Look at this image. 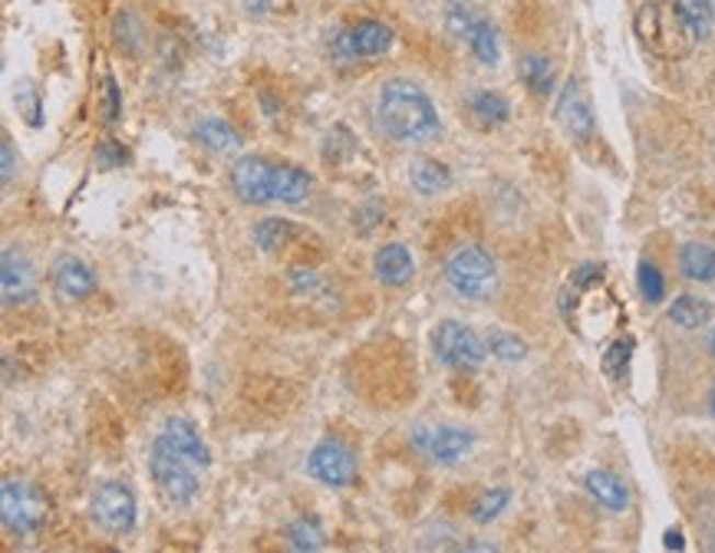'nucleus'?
<instances>
[{"mask_svg":"<svg viewBox=\"0 0 715 553\" xmlns=\"http://www.w3.org/2000/svg\"><path fill=\"white\" fill-rule=\"evenodd\" d=\"M175 454H182L189 464H195V468H208L212 464V451H208V445L202 441V435L195 431V425L192 422H185V418H169L166 425H162V435H159Z\"/></svg>","mask_w":715,"mask_h":553,"instance_id":"12","label":"nucleus"},{"mask_svg":"<svg viewBox=\"0 0 715 553\" xmlns=\"http://www.w3.org/2000/svg\"><path fill=\"white\" fill-rule=\"evenodd\" d=\"M557 123L574 139H587L593 133V113H590V106H587V100H583V93H580V87L574 80L564 87V93L557 100Z\"/></svg>","mask_w":715,"mask_h":553,"instance_id":"13","label":"nucleus"},{"mask_svg":"<svg viewBox=\"0 0 715 553\" xmlns=\"http://www.w3.org/2000/svg\"><path fill=\"white\" fill-rule=\"evenodd\" d=\"M682 546H685L682 533H679V530H669V533H666V550H682Z\"/></svg>","mask_w":715,"mask_h":553,"instance_id":"39","label":"nucleus"},{"mask_svg":"<svg viewBox=\"0 0 715 553\" xmlns=\"http://www.w3.org/2000/svg\"><path fill=\"white\" fill-rule=\"evenodd\" d=\"M0 290H4V303L18 307L37 297V277L24 254L4 251V267H0Z\"/></svg>","mask_w":715,"mask_h":553,"instance_id":"11","label":"nucleus"},{"mask_svg":"<svg viewBox=\"0 0 715 553\" xmlns=\"http://www.w3.org/2000/svg\"><path fill=\"white\" fill-rule=\"evenodd\" d=\"M518 77H521V83H524L534 96H551V90H554V67H551V60L541 57V54L521 57Z\"/></svg>","mask_w":715,"mask_h":553,"instance_id":"23","label":"nucleus"},{"mask_svg":"<svg viewBox=\"0 0 715 553\" xmlns=\"http://www.w3.org/2000/svg\"><path fill=\"white\" fill-rule=\"evenodd\" d=\"M472 431L465 428H455V425H442V428H432L429 435L419 438V445L439 461V464H455L468 448H472Z\"/></svg>","mask_w":715,"mask_h":553,"instance_id":"15","label":"nucleus"},{"mask_svg":"<svg viewBox=\"0 0 715 553\" xmlns=\"http://www.w3.org/2000/svg\"><path fill=\"white\" fill-rule=\"evenodd\" d=\"M679 4V11L685 14V21L695 27V34H699V41L712 31V14H708V8H705V0H676Z\"/></svg>","mask_w":715,"mask_h":553,"instance_id":"33","label":"nucleus"},{"mask_svg":"<svg viewBox=\"0 0 715 553\" xmlns=\"http://www.w3.org/2000/svg\"><path fill=\"white\" fill-rule=\"evenodd\" d=\"M708 408H712V415H715V392H712V402H708Z\"/></svg>","mask_w":715,"mask_h":553,"instance_id":"41","label":"nucleus"},{"mask_svg":"<svg viewBox=\"0 0 715 553\" xmlns=\"http://www.w3.org/2000/svg\"><path fill=\"white\" fill-rule=\"evenodd\" d=\"M393 47V31L376 24V21H360L350 31H340L333 41L337 57L343 60H370V57H383Z\"/></svg>","mask_w":715,"mask_h":553,"instance_id":"8","label":"nucleus"},{"mask_svg":"<svg viewBox=\"0 0 715 553\" xmlns=\"http://www.w3.org/2000/svg\"><path fill=\"white\" fill-rule=\"evenodd\" d=\"M373 270H376L379 284H386V287H406V284L412 280V274H416V261H412L409 247H402V244H386V247L376 251Z\"/></svg>","mask_w":715,"mask_h":553,"instance_id":"16","label":"nucleus"},{"mask_svg":"<svg viewBox=\"0 0 715 553\" xmlns=\"http://www.w3.org/2000/svg\"><path fill=\"white\" fill-rule=\"evenodd\" d=\"M712 353H715V333H712Z\"/></svg>","mask_w":715,"mask_h":553,"instance_id":"42","label":"nucleus"},{"mask_svg":"<svg viewBox=\"0 0 715 553\" xmlns=\"http://www.w3.org/2000/svg\"><path fill=\"white\" fill-rule=\"evenodd\" d=\"M449 287L465 300H488L498 290V267L488 251L481 247H462L445 264Z\"/></svg>","mask_w":715,"mask_h":553,"instance_id":"4","label":"nucleus"},{"mask_svg":"<svg viewBox=\"0 0 715 553\" xmlns=\"http://www.w3.org/2000/svg\"><path fill=\"white\" fill-rule=\"evenodd\" d=\"M0 517H4V527L11 533L27 537V533H37L47 523L50 504L34 484L8 477L4 487H0Z\"/></svg>","mask_w":715,"mask_h":553,"instance_id":"5","label":"nucleus"},{"mask_svg":"<svg viewBox=\"0 0 715 553\" xmlns=\"http://www.w3.org/2000/svg\"><path fill=\"white\" fill-rule=\"evenodd\" d=\"M583 487L590 491V497L593 500H600L606 510H626L629 507V491H626V484L613 474V471H590L587 474V481H583Z\"/></svg>","mask_w":715,"mask_h":553,"instance_id":"17","label":"nucleus"},{"mask_svg":"<svg viewBox=\"0 0 715 553\" xmlns=\"http://www.w3.org/2000/svg\"><path fill=\"white\" fill-rule=\"evenodd\" d=\"M705 8H708V14H712V21H715V0H705Z\"/></svg>","mask_w":715,"mask_h":553,"instance_id":"40","label":"nucleus"},{"mask_svg":"<svg viewBox=\"0 0 715 553\" xmlns=\"http://www.w3.org/2000/svg\"><path fill=\"white\" fill-rule=\"evenodd\" d=\"M629 353H633V339H616L606 353H603V372L610 379H623V369L629 362Z\"/></svg>","mask_w":715,"mask_h":553,"instance_id":"32","label":"nucleus"},{"mask_svg":"<svg viewBox=\"0 0 715 553\" xmlns=\"http://www.w3.org/2000/svg\"><path fill=\"white\" fill-rule=\"evenodd\" d=\"M291 234H294V224H291V221H284V218H264V221L254 228V244H258L264 254H277V251L287 247Z\"/></svg>","mask_w":715,"mask_h":553,"instance_id":"25","label":"nucleus"},{"mask_svg":"<svg viewBox=\"0 0 715 553\" xmlns=\"http://www.w3.org/2000/svg\"><path fill=\"white\" fill-rule=\"evenodd\" d=\"M0 165H4V185H11V178H14V152H11V142L0 146Z\"/></svg>","mask_w":715,"mask_h":553,"instance_id":"38","label":"nucleus"},{"mask_svg":"<svg viewBox=\"0 0 715 553\" xmlns=\"http://www.w3.org/2000/svg\"><path fill=\"white\" fill-rule=\"evenodd\" d=\"M126 162V149L120 142H106L97 155V165L100 169H113V165H123Z\"/></svg>","mask_w":715,"mask_h":553,"instance_id":"35","label":"nucleus"},{"mask_svg":"<svg viewBox=\"0 0 715 553\" xmlns=\"http://www.w3.org/2000/svg\"><path fill=\"white\" fill-rule=\"evenodd\" d=\"M287 543L294 550H320L324 546V530L314 523V520H297L291 530H287Z\"/></svg>","mask_w":715,"mask_h":553,"instance_id":"31","label":"nucleus"},{"mask_svg":"<svg viewBox=\"0 0 715 553\" xmlns=\"http://www.w3.org/2000/svg\"><path fill=\"white\" fill-rule=\"evenodd\" d=\"M639 293L646 297V303H659L662 293H666L662 274L652 264H639Z\"/></svg>","mask_w":715,"mask_h":553,"instance_id":"34","label":"nucleus"},{"mask_svg":"<svg viewBox=\"0 0 715 553\" xmlns=\"http://www.w3.org/2000/svg\"><path fill=\"white\" fill-rule=\"evenodd\" d=\"M106 123H116L120 119V87L113 77H106V110H103Z\"/></svg>","mask_w":715,"mask_h":553,"instance_id":"37","label":"nucleus"},{"mask_svg":"<svg viewBox=\"0 0 715 553\" xmlns=\"http://www.w3.org/2000/svg\"><path fill=\"white\" fill-rule=\"evenodd\" d=\"M231 185L245 205L274 201V165H268L264 159H254V155L238 159L231 169Z\"/></svg>","mask_w":715,"mask_h":553,"instance_id":"10","label":"nucleus"},{"mask_svg":"<svg viewBox=\"0 0 715 553\" xmlns=\"http://www.w3.org/2000/svg\"><path fill=\"white\" fill-rule=\"evenodd\" d=\"M307 198H310V175L294 165H274V201L297 208Z\"/></svg>","mask_w":715,"mask_h":553,"instance_id":"18","label":"nucleus"},{"mask_svg":"<svg viewBox=\"0 0 715 553\" xmlns=\"http://www.w3.org/2000/svg\"><path fill=\"white\" fill-rule=\"evenodd\" d=\"M409 182H412V188L419 192V195H439V192H445L449 185H452V175H449V169L442 165V162H435V159H412V165H409Z\"/></svg>","mask_w":715,"mask_h":553,"instance_id":"19","label":"nucleus"},{"mask_svg":"<svg viewBox=\"0 0 715 553\" xmlns=\"http://www.w3.org/2000/svg\"><path fill=\"white\" fill-rule=\"evenodd\" d=\"M54 290L57 297L64 300H87L93 290H97V274L77 261V257H64L57 267H54Z\"/></svg>","mask_w":715,"mask_h":553,"instance_id":"14","label":"nucleus"},{"mask_svg":"<svg viewBox=\"0 0 715 553\" xmlns=\"http://www.w3.org/2000/svg\"><path fill=\"white\" fill-rule=\"evenodd\" d=\"M669 320L682 330H699L712 320V303L695 293H682L669 303Z\"/></svg>","mask_w":715,"mask_h":553,"instance_id":"22","label":"nucleus"},{"mask_svg":"<svg viewBox=\"0 0 715 553\" xmlns=\"http://www.w3.org/2000/svg\"><path fill=\"white\" fill-rule=\"evenodd\" d=\"M508 500H511V491H508V487H488V491L475 500V510H472L475 523H491V520L508 507Z\"/></svg>","mask_w":715,"mask_h":553,"instance_id":"30","label":"nucleus"},{"mask_svg":"<svg viewBox=\"0 0 715 553\" xmlns=\"http://www.w3.org/2000/svg\"><path fill=\"white\" fill-rule=\"evenodd\" d=\"M478 21H481V14H478L475 8H468V4H452L449 14H445L449 34H452L455 41H462V44H468V37H472V31H475Z\"/></svg>","mask_w":715,"mask_h":553,"instance_id":"29","label":"nucleus"},{"mask_svg":"<svg viewBox=\"0 0 715 553\" xmlns=\"http://www.w3.org/2000/svg\"><path fill=\"white\" fill-rule=\"evenodd\" d=\"M633 31L639 44L659 60H682L695 47L699 34L685 21L676 0H649L633 18Z\"/></svg>","mask_w":715,"mask_h":553,"instance_id":"2","label":"nucleus"},{"mask_svg":"<svg viewBox=\"0 0 715 553\" xmlns=\"http://www.w3.org/2000/svg\"><path fill=\"white\" fill-rule=\"evenodd\" d=\"M90 514L93 520L110 530V533H129L136 527V497L126 484H103L97 494H93V504H90Z\"/></svg>","mask_w":715,"mask_h":553,"instance_id":"7","label":"nucleus"},{"mask_svg":"<svg viewBox=\"0 0 715 553\" xmlns=\"http://www.w3.org/2000/svg\"><path fill=\"white\" fill-rule=\"evenodd\" d=\"M468 110H472V116H475L481 126H501V123H508V116H511L508 100H504L501 93H495V90H475V93L468 96Z\"/></svg>","mask_w":715,"mask_h":553,"instance_id":"24","label":"nucleus"},{"mask_svg":"<svg viewBox=\"0 0 715 553\" xmlns=\"http://www.w3.org/2000/svg\"><path fill=\"white\" fill-rule=\"evenodd\" d=\"M241 4L251 18H264V14H277L281 8H287V0H241Z\"/></svg>","mask_w":715,"mask_h":553,"instance_id":"36","label":"nucleus"},{"mask_svg":"<svg viewBox=\"0 0 715 553\" xmlns=\"http://www.w3.org/2000/svg\"><path fill=\"white\" fill-rule=\"evenodd\" d=\"M195 139L205 146V149H212V152H222V155H228V152H238L241 149V136L225 123V119H218V116H208V119H202L198 126H195Z\"/></svg>","mask_w":715,"mask_h":553,"instance_id":"20","label":"nucleus"},{"mask_svg":"<svg viewBox=\"0 0 715 553\" xmlns=\"http://www.w3.org/2000/svg\"><path fill=\"white\" fill-rule=\"evenodd\" d=\"M149 471H152V481H156V491L159 497L169 504V507H185L195 500L198 494V477H195V464H189L182 454H175L162 438H156L152 445V454H149Z\"/></svg>","mask_w":715,"mask_h":553,"instance_id":"3","label":"nucleus"},{"mask_svg":"<svg viewBox=\"0 0 715 553\" xmlns=\"http://www.w3.org/2000/svg\"><path fill=\"white\" fill-rule=\"evenodd\" d=\"M14 106H18V113L24 116L27 126L37 129L44 123V106H41V93H37L34 80H18L14 83Z\"/></svg>","mask_w":715,"mask_h":553,"instance_id":"28","label":"nucleus"},{"mask_svg":"<svg viewBox=\"0 0 715 553\" xmlns=\"http://www.w3.org/2000/svg\"><path fill=\"white\" fill-rule=\"evenodd\" d=\"M307 471L330 487H347L356 477V458L347 445L340 441H320L310 458H307Z\"/></svg>","mask_w":715,"mask_h":553,"instance_id":"9","label":"nucleus"},{"mask_svg":"<svg viewBox=\"0 0 715 553\" xmlns=\"http://www.w3.org/2000/svg\"><path fill=\"white\" fill-rule=\"evenodd\" d=\"M485 346H488V353L498 356L501 362H521V359L527 356V343L518 339V336L508 333V330H488Z\"/></svg>","mask_w":715,"mask_h":553,"instance_id":"27","label":"nucleus"},{"mask_svg":"<svg viewBox=\"0 0 715 553\" xmlns=\"http://www.w3.org/2000/svg\"><path fill=\"white\" fill-rule=\"evenodd\" d=\"M376 119H379V129L402 146L429 142L439 136V113L432 100L409 80H389L379 90Z\"/></svg>","mask_w":715,"mask_h":553,"instance_id":"1","label":"nucleus"},{"mask_svg":"<svg viewBox=\"0 0 715 553\" xmlns=\"http://www.w3.org/2000/svg\"><path fill=\"white\" fill-rule=\"evenodd\" d=\"M679 270H682V277H689L695 284L715 280V251L708 244H685L679 251Z\"/></svg>","mask_w":715,"mask_h":553,"instance_id":"21","label":"nucleus"},{"mask_svg":"<svg viewBox=\"0 0 715 553\" xmlns=\"http://www.w3.org/2000/svg\"><path fill=\"white\" fill-rule=\"evenodd\" d=\"M432 346H435L439 362H445L452 369H465V372L478 369L485 362V356H488V346L458 320L439 323L435 333H432Z\"/></svg>","mask_w":715,"mask_h":553,"instance_id":"6","label":"nucleus"},{"mask_svg":"<svg viewBox=\"0 0 715 553\" xmlns=\"http://www.w3.org/2000/svg\"><path fill=\"white\" fill-rule=\"evenodd\" d=\"M468 47H472L475 60H478V64H485V67H495V64H498V57H501V50H498V31H495V27H491L485 18L475 24L472 37H468Z\"/></svg>","mask_w":715,"mask_h":553,"instance_id":"26","label":"nucleus"}]
</instances>
